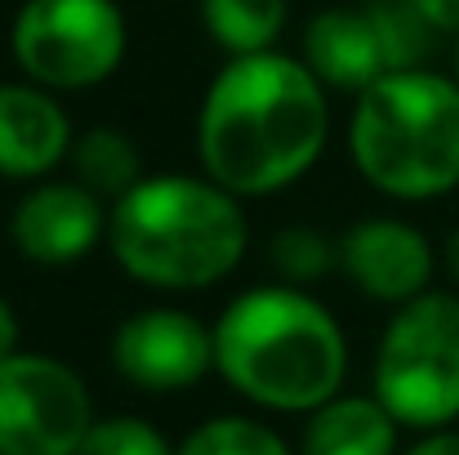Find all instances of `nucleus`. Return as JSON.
Listing matches in <instances>:
<instances>
[{
  "mask_svg": "<svg viewBox=\"0 0 459 455\" xmlns=\"http://www.w3.org/2000/svg\"><path fill=\"white\" fill-rule=\"evenodd\" d=\"M442 259H446V273H451V282L459 286V228L446 237V246H442Z\"/></svg>",
  "mask_w": 459,
  "mask_h": 455,
  "instance_id": "23",
  "label": "nucleus"
},
{
  "mask_svg": "<svg viewBox=\"0 0 459 455\" xmlns=\"http://www.w3.org/2000/svg\"><path fill=\"white\" fill-rule=\"evenodd\" d=\"M112 366L143 393H183L214 371V326L178 308L130 312L112 335Z\"/></svg>",
  "mask_w": 459,
  "mask_h": 455,
  "instance_id": "8",
  "label": "nucleus"
},
{
  "mask_svg": "<svg viewBox=\"0 0 459 455\" xmlns=\"http://www.w3.org/2000/svg\"><path fill=\"white\" fill-rule=\"evenodd\" d=\"M273 264L290 286L295 282H316L339 264V246L330 237H321L316 228H286V232L273 237Z\"/></svg>",
  "mask_w": 459,
  "mask_h": 455,
  "instance_id": "18",
  "label": "nucleus"
},
{
  "mask_svg": "<svg viewBox=\"0 0 459 455\" xmlns=\"http://www.w3.org/2000/svg\"><path fill=\"white\" fill-rule=\"evenodd\" d=\"M214 371L255 407L316 411L343 389L348 339L307 291L259 286L214 321Z\"/></svg>",
  "mask_w": 459,
  "mask_h": 455,
  "instance_id": "2",
  "label": "nucleus"
},
{
  "mask_svg": "<svg viewBox=\"0 0 459 455\" xmlns=\"http://www.w3.org/2000/svg\"><path fill=\"white\" fill-rule=\"evenodd\" d=\"M290 18V0H201V22L219 49L232 58L268 54Z\"/></svg>",
  "mask_w": 459,
  "mask_h": 455,
  "instance_id": "15",
  "label": "nucleus"
},
{
  "mask_svg": "<svg viewBox=\"0 0 459 455\" xmlns=\"http://www.w3.org/2000/svg\"><path fill=\"white\" fill-rule=\"evenodd\" d=\"M370 393L402 429H451L459 420V295L429 291L402 303L379 335Z\"/></svg>",
  "mask_w": 459,
  "mask_h": 455,
  "instance_id": "5",
  "label": "nucleus"
},
{
  "mask_svg": "<svg viewBox=\"0 0 459 455\" xmlns=\"http://www.w3.org/2000/svg\"><path fill=\"white\" fill-rule=\"evenodd\" d=\"M18 353V312L0 295V362H9Z\"/></svg>",
  "mask_w": 459,
  "mask_h": 455,
  "instance_id": "22",
  "label": "nucleus"
},
{
  "mask_svg": "<svg viewBox=\"0 0 459 455\" xmlns=\"http://www.w3.org/2000/svg\"><path fill=\"white\" fill-rule=\"evenodd\" d=\"M455 81H459V45H455Z\"/></svg>",
  "mask_w": 459,
  "mask_h": 455,
  "instance_id": "24",
  "label": "nucleus"
},
{
  "mask_svg": "<svg viewBox=\"0 0 459 455\" xmlns=\"http://www.w3.org/2000/svg\"><path fill=\"white\" fill-rule=\"evenodd\" d=\"M94 424L85 380L45 353L0 362V455H76Z\"/></svg>",
  "mask_w": 459,
  "mask_h": 455,
  "instance_id": "7",
  "label": "nucleus"
},
{
  "mask_svg": "<svg viewBox=\"0 0 459 455\" xmlns=\"http://www.w3.org/2000/svg\"><path fill=\"white\" fill-rule=\"evenodd\" d=\"M126 13L117 0H27L9 49L31 85L94 90L126 58Z\"/></svg>",
  "mask_w": 459,
  "mask_h": 455,
  "instance_id": "6",
  "label": "nucleus"
},
{
  "mask_svg": "<svg viewBox=\"0 0 459 455\" xmlns=\"http://www.w3.org/2000/svg\"><path fill=\"white\" fill-rule=\"evenodd\" d=\"M67 161H72V179L81 188H90L94 197L121 201L130 188L143 183V156L134 148V139L112 126H94V130L76 135Z\"/></svg>",
  "mask_w": 459,
  "mask_h": 455,
  "instance_id": "14",
  "label": "nucleus"
},
{
  "mask_svg": "<svg viewBox=\"0 0 459 455\" xmlns=\"http://www.w3.org/2000/svg\"><path fill=\"white\" fill-rule=\"evenodd\" d=\"M174 455H295V451H290V442L277 429H268V424H259L250 416H219V420L196 424L174 447Z\"/></svg>",
  "mask_w": 459,
  "mask_h": 455,
  "instance_id": "17",
  "label": "nucleus"
},
{
  "mask_svg": "<svg viewBox=\"0 0 459 455\" xmlns=\"http://www.w3.org/2000/svg\"><path fill=\"white\" fill-rule=\"evenodd\" d=\"M343 277L375 303H411L433 286V241L406 219H361L339 241Z\"/></svg>",
  "mask_w": 459,
  "mask_h": 455,
  "instance_id": "10",
  "label": "nucleus"
},
{
  "mask_svg": "<svg viewBox=\"0 0 459 455\" xmlns=\"http://www.w3.org/2000/svg\"><path fill=\"white\" fill-rule=\"evenodd\" d=\"M76 144L54 90L18 81L0 85V179H40Z\"/></svg>",
  "mask_w": 459,
  "mask_h": 455,
  "instance_id": "11",
  "label": "nucleus"
},
{
  "mask_svg": "<svg viewBox=\"0 0 459 455\" xmlns=\"http://www.w3.org/2000/svg\"><path fill=\"white\" fill-rule=\"evenodd\" d=\"M108 210L103 197L81 188L76 179L36 183L9 214V241L27 264L40 268H67L85 259L108 237Z\"/></svg>",
  "mask_w": 459,
  "mask_h": 455,
  "instance_id": "9",
  "label": "nucleus"
},
{
  "mask_svg": "<svg viewBox=\"0 0 459 455\" xmlns=\"http://www.w3.org/2000/svg\"><path fill=\"white\" fill-rule=\"evenodd\" d=\"M433 27L437 36H459V0H411Z\"/></svg>",
  "mask_w": 459,
  "mask_h": 455,
  "instance_id": "20",
  "label": "nucleus"
},
{
  "mask_svg": "<svg viewBox=\"0 0 459 455\" xmlns=\"http://www.w3.org/2000/svg\"><path fill=\"white\" fill-rule=\"evenodd\" d=\"M304 63L325 90H348V94H361L366 85L388 76L366 9H321L304 27Z\"/></svg>",
  "mask_w": 459,
  "mask_h": 455,
  "instance_id": "12",
  "label": "nucleus"
},
{
  "mask_svg": "<svg viewBox=\"0 0 459 455\" xmlns=\"http://www.w3.org/2000/svg\"><path fill=\"white\" fill-rule=\"evenodd\" d=\"M397 429L402 424L375 393H339L325 407L307 411L299 455H397Z\"/></svg>",
  "mask_w": 459,
  "mask_h": 455,
  "instance_id": "13",
  "label": "nucleus"
},
{
  "mask_svg": "<svg viewBox=\"0 0 459 455\" xmlns=\"http://www.w3.org/2000/svg\"><path fill=\"white\" fill-rule=\"evenodd\" d=\"M330 139L325 85L304 58L241 54L205 90L196 152L205 179L232 197H273L299 183Z\"/></svg>",
  "mask_w": 459,
  "mask_h": 455,
  "instance_id": "1",
  "label": "nucleus"
},
{
  "mask_svg": "<svg viewBox=\"0 0 459 455\" xmlns=\"http://www.w3.org/2000/svg\"><path fill=\"white\" fill-rule=\"evenodd\" d=\"M76 455H174L165 433L139 416H108L94 420Z\"/></svg>",
  "mask_w": 459,
  "mask_h": 455,
  "instance_id": "19",
  "label": "nucleus"
},
{
  "mask_svg": "<svg viewBox=\"0 0 459 455\" xmlns=\"http://www.w3.org/2000/svg\"><path fill=\"white\" fill-rule=\"evenodd\" d=\"M357 174L397 201H437L459 188V81L415 67L357 94L348 121Z\"/></svg>",
  "mask_w": 459,
  "mask_h": 455,
  "instance_id": "4",
  "label": "nucleus"
},
{
  "mask_svg": "<svg viewBox=\"0 0 459 455\" xmlns=\"http://www.w3.org/2000/svg\"><path fill=\"white\" fill-rule=\"evenodd\" d=\"M246 241L241 197L192 174L143 179L108 219L112 259L152 291H210L241 264Z\"/></svg>",
  "mask_w": 459,
  "mask_h": 455,
  "instance_id": "3",
  "label": "nucleus"
},
{
  "mask_svg": "<svg viewBox=\"0 0 459 455\" xmlns=\"http://www.w3.org/2000/svg\"><path fill=\"white\" fill-rule=\"evenodd\" d=\"M366 18H370V27L379 36V49H384V67L388 72H415V67H424L437 27L411 0H370L366 4Z\"/></svg>",
  "mask_w": 459,
  "mask_h": 455,
  "instance_id": "16",
  "label": "nucleus"
},
{
  "mask_svg": "<svg viewBox=\"0 0 459 455\" xmlns=\"http://www.w3.org/2000/svg\"><path fill=\"white\" fill-rule=\"evenodd\" d=\"M402 455H459V429H433V433H424L415 447H406Z\"/></svg>",
  "mask_w": 459,
  "mask_h": 455,
  "instance_id": "21",
  "label": "nucleus"
}]
</instances>
